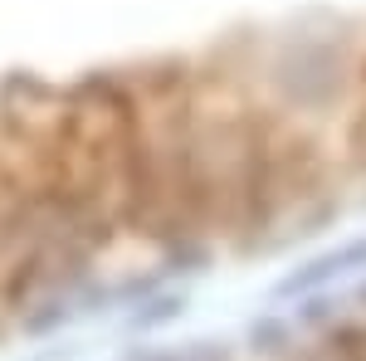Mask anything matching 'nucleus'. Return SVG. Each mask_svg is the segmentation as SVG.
Listing matches in <instances>:
<instances>
[{
    "mask_svg": "<svg viewBox=\"0 0 366 361\" xmlns=\"http://www.w3.org/2000/svg\"><path fill=\"white\" fill-rule=\"evenodd\" d=\"M342 162L352 171H366V49L352 64L347 79V108H342Z\"/></svg>",
    "mask_w": 366,
    "mask_h": 361,
    "instance_id": "f257e3e1",
    "label": "nucleus"
}]
</instances>
